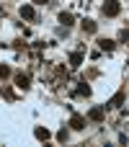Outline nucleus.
Wrapping results in <instances>:
<instances>
[{"mask_svg":"<svg viewBox=\"0 0 129 147\" xmlns=\"http://www.w3.org/2000/svg\"><path fill=\"white\" fill-rule=\"evenodd\" d=\"M103 13H106V16H116V13H119V3L109 0V5H103Z\"/></svg>","mask_w":129,"mask_h":147,"instance_id":"obj_1","label":"nucleus"},{"mask_svg":"<svg viewBox=\"0 0 129 147\" xmlns=\"http://www.w3.org/2000/svg\"><path fill=\"white\" fill-rule=\"evenodd\" d=\"M21 16H23V18H34V8H31V5H23V8H21Z\"/></svg>","mask_w":129,"mask_h":147,"instance_id":"obj_2","label":"nucleus"},{"mask_svg":"<svg viewBox=\"0 0 129 147\" xmlns=\"http://www.w3.org/2000/svg\"><path fill=\"white\" fill-rule=\"evenodd\" d=\"M70 62H72V67H78V65L83 62V54H80V52H75V54H70Z\"/></svg>","mask_w":129,"mask_h":147,"instance_id":"obj_3","label":"nucleus"},{"mask_svg":"<svg viewBox=\"0 0 129 147\" xmlns=\"http://www.w3.org/2000/svg\"><path fill=\"white\" fill-rule=\"evenodd\" d=\"M70 124H72L75 129H83V124H85V119H83V116H72V121H70Z\"/></svg>","mask_w":129,"mask_h":147,"instance_id":"obj_4","label":"nucleus"},{"mask_svg":"<svg viewBox=\"0 0 129 147\" xmlns=\"http://www.w3.org/2000/svg\"><path fill=\"white\" fill-rule=\"evenodd\" d=\"M98 44H101V49H109V52L114 49V41H109V39H101Z\"/></svg>","mask_w":129,"mask_h":147,"instance_id":"obj_5","label":"nucleus"},{"mask_svg":"<svg viewBox=\"0 0 129 147\" xmlns=\"http://www.w3.org/2000/svg\"><path fill=\"white\" fill-rule=\"evenodd\" d=\"M36 137H39V140H49V132H47V129H36Z\"/></svg>","mask_w":129,"mask_h":147,"instance_id":"obj_6","label":"nucleus"},{"mask_svg":"<svg viewBox=\"0 0 129 147\" xmlns=\"http://www.w3.org/2000/svg\"><path fill=\"white\" fill-rule=\"evenodd\" d=\"M59 21H62V23H65V26H67V23H70V21H72V16H70V13H62V16H59Z\"/></svg>","mask_w":129,"mask_h":147,"instance_id":"obj_7","label":"nucleus"},{"mask_svg":"<svg viewBox=\"0 0 129 147\" xmlns=\"http://www.w3.org/2000/svg\"><path fill=\"white\" fill-rule=\"evenodd\" d=\"M83 28H88V31H96V23H93V21H83Z\"/></svg>","mask_w":129,"mask_h":147,"instance_id":"obj_8","label":"nucleus"},{"mask_svg":"<svg viewBox=\"0 0 129 147\" xmlns=\"http://www.w3.org/2000/svg\"><path fill=\"white\" fill-rule=\"evenodd\" d=\"M18 85L26 88V85H28V78H26V75H18Z\"/></svg>","mask_w":129,"mask_h":147,"instance_id":"obj_9","label":"nucleus"},{"mask_svg":"<svg viewBox=\"0 0 129 147\" xmlns=\"http://www.w3.org/2000/svg\"><path fill=\"white\" fill-rule=\"evenodd\" d=\"M91 116H93V119H101V116H103V109H93Z\"/></svg>","mask_w":129,"mask_h":147,"instance_id":"obj_10","label":"nucleus"},{"mask_svg":"<svg viewBox=\"0 0 129 147\" xmlns=\"http://www.w3.org/2000/svg\"><path fill=\"white\" fill-rule=\"evenodd\" d=\"M36 3H47V0H36Z\"/></svg>","mask_w":129,"mask_h":147,"instance_id":"obj_11","label":"nucleus"}]
</instances>
